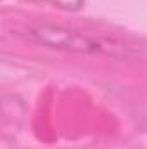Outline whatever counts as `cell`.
<instances>
[{
  "mask_svg": "<svg viewBox=\"0 0 147 149\" xmlns=\"http://www.w3.org/2000/svg\"><path fill=\"white\" fill-rule=\"evenodd\" d=\"M26 35L33 42L47 45L50 49L71 50V52H104V54H118L123 50V45L116 40L97 37L87 31H80L66 26L54 24H35L26 30Z\"/></svg>",
  "mask_w": 147,
  "mask_h": 149,
  "instance_id": "obj_1",
  "label": "cell"
}]
</instances>
